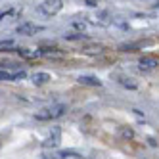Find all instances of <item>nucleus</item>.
I'll list each match as a JSON object with an SVG mask.
<instances>
[{
  "label": "nucleus",
  "mask_w": 159,
  "mask_h": 159,
  "mask_svg": "<svg viewBox=\"0 0 159 159\" xmlns=\"http://www.w3.org/2000/svg\"><path fill=\"white\" fill-rule=\"evenodd\" d=\"M79 83L84 84V86H102V81L98 77H92V75H81L79 77Z\"/></svg>",
  "instance_id": "obj_6"
},
{
  "label": "nucleus",
  "mask_w": 159,
  "mask_h": 159,
  "mask_svg": "<svg viewBox=\"0 0 159 159\" xmlns=\"http://www.w3.org/2000/svg\"><path fill=\"white\" fill-rule=\"evenodd\" d=\"M0 81H14V73H8V71H0Z\"/></svg>",
  "instance_id": "obj_12"
},
{
  "label": "nucleus",
  "mask_w": 159,
  "mask_h": 159,
  "mask_svg": "<svg viewBox=\"0 0 159 159\" xmlns=\"http://www.w3.org/2000/svg\"><path fill=\"white\" fill-rule=\"evenodd\" d=\"M153 6H155V8H159V2H155V4H153Z\"/></svg>",
  "instance_id": "obj_15"
},
{
  "label": "nucleus",
  "mask_w": 159,
  "mask_h": 159,
  "mask_svg": "<svg viewBox=\"0 0 159 159\" xmlns=\"http://www.w3.org/2000/svg\"><path fill=\"white\" fill-rule=\"evenodd\" d=\"M119 136H121V138H125V140H132L134 138V130L130 127H121L119 129Z\"/></svg>",
  "instance_id": "obj_8"
},
{
  "label": "nucleus",
  "mask_w": 159,
  "mask_h": 159,
  "mask_svg": "<svg viewBox=\"0 0 159 159\" xmlns=\"http://www.w3.org/2000/svg\"><path fill=\"white\" fill-rule=\"evenodd\" d=\"M157 65H159V61L155 58H150V56H144V58L140 60V69L142 71H153Z\"/></svg>",
  "instance_id": "obj_5"
},
{
  "label": "nucleus",
  "mask_w": 159,
  "mask_h": 159,
  "mask_svg": "<svg viewBox=\"0 0 159 159\" xmlns=\"http://www.w3.org/2000/svg\"><path fill=\"white\" fill-rule=\"evenodd\" d=\"M65 39H83V35H65Z\"/></svg>",
  "instance_id": "obj_13"
},
{
  "label": "nucleus",
  "mask_w": 159,
  "mask_h": 159,
  "mask_svg": "<svg viewBox=\"0 0 159 159\" xmlns=\"http://www.w3.org/2000/svg\"><path fill=\"white\" fill-rule=\"evenodd\" d=\"M123 86H127V88H130V90H136V83H132V79H125V77H121V81H119Z\"/></svg>",
  "instance_id": "obj_10"
},
{
  "label": "nucleus",
  "mask_w": 159,
  "mask_h": 159,
  "mask_svg": "<svg viewBox=\"0 0 159 159\" xmlns=\"http://www.w3.org/2000/svg\"><path fill=\"white\" fill-rule=\"evenodd\" d=\"M31 79H33V83H35V84H46L48 81H50V75L48 73H44V71H37V73H33L31 75Z\"/></svg>",
  "instance_id": "obj_7"
},
{
  "label": "nucleus",
  "mask_w": 159,
  "mask_h": 159,
  "mask_svg": "<svg viewBox=\"0 0 159 159\" xmlns=\"http://www.w3.org/2000/svg\"><path fill=\"white\" fill-rule=\"evenodd\" d=\"M63 8V2L61 0H46V2H42L39 6V10L44 14V16H56Z\"/></svg>",
  "instance_id": "obj_2"
},
{
  "label": "nucleus",
  "mask_w": 159,
  "mask_h": 159,
  "mask_svg": "<svg viewBox=\"0 0 159 159\" xmlns=\"http://www.w3.org/2000/svg\"><path fill=\"white\" fill-rule=\"evenodd\" d=\"M84 4H86V6H90V8H94V6H98L96 2H92V0H86V2H84Z\"/></svg>",
  "instance_id": "obj_14"
},
{
  "label": "nucleus",
  "mask_w": 159,
  "mask_h": 159,
  "mask_svg": "<svg viewBox=\"0 0 159 159\" xmlns=\"http://www.w3.org/2000/svg\"><path fill=\"white\" fill-rule=\"evenodd\" d=\"M14 48V40L8 39V40H0V50H10Z\"/></svg>",
  "instance_id": "obj_11"
},
{
  "label": "nucleus",
  "mask_w": 159,
  "mask_h": 159,
  "mask_svg": "<svg viewBox=\"0 0 159 159\" xmlns=\"http://www.w3.org/2000/svg\"><path fill=\"white\" fill-rule=\"evenodd\" d=\"M65 111H67V106H65V104H56V106H52V107H46V109L39 111L35 117H37L39 121H52V119L61 117Z\"/></svg>",
  "instance_id": "obj_1"
},
{
  "label": "nucleus",
  "mask_w": 159,
  "mask_h": 159,
  "mask_svg": "<svg viewBox=\"0 0 159 159\" xmlns=\"http://www.w3.org/2000/svg\"><path fill=\"white\" fill-rule=\"evenodd\" d=\"M39 31H42V27L40 25H33V23H21L17 27L19 35H35V33H39Z\"/></svg>",
  "instance_id": "obj_4"
},
{
  "label": "nucleus",
  "mask_w": 159,
  "mask_h": 159,
  "mask_svg": "<svg viewBox=\"0 0 159 159\" xmlns=\"http://www.w3.org/2000/svg\"><path fill=\"white\" fill-rule=\"evenodd\" d=\"M17 52H19V56H23V58H37V56H40V52H39V50H35V52H29L27 48H19Z\"/></svg>",
  "instance_id": "obj_9"
},
{
  "label": "nucleus",
  "mask_w": 159,
  "mask_h": 159,
  "mask_svg": "<svg viewBox=\"0 0 159 159\" xmlns=\"http://www.w3.org/2000/svg\"><path fill=\"white\" fill-rule=\"evenodd\" d=\"M60 142H61V130L58 127H54L52 132L46 136V140L42 142V148H58Z\"/></svg>",
  "instance_id": "obj_3"
}]
</instances>
